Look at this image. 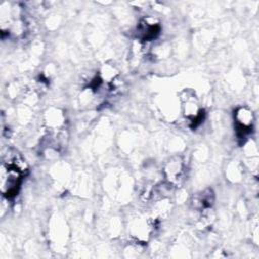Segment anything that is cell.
I'll return each mask as SVG.
<instances>
[{
  "label": "cell",
  "instance_id": "obj_2",
  "mask_svg": "<svg viewBox=\"0 0 259 259\" xmlns=\"http://www.w3.org/2000/svg\"><path fill=\"white\" fill-rule=\"evenodd\" d=\"M254 116L247 107H240L235 112V127L240 139L246 138L253 130Z\"/></svg>",
  "mask_w": 259,
  "mask_h": 259
},
{
  "label": "cell",
  "instance_id": "obj_1",
  "mask_svg": "<svg viewBox=\"0 0 259 259\" xmlns=\"http://www.w3.org/2000/svg\"><path fill=\"white\" fill-rule=\"evenodd\" d=\"M27 172V165L19 153L7 152L1 165V191L7 198L17 195L22 179Z\"/></svg>",
  "mask_w": 259,
  "mask_h": 259
},
{
  "label": "cell",
  "instance_id": "obj_4",
  "mask_svg": "<svg viewBox=\"0 0 259 259\" xmlns=\"http://www.w3.org/2000/svg\"><path fill=\"white\" fill-rule=\"evenodd\" d=\"M165 175L169 182L179 183L184 173V165L179 157H175L167 162L165 166Z\"/></svg>",
  "mask_w": 259,
  "mask_h": 259
},
{
  "label": "cell",
  "instance_id": "obj_3",
  "mask_svg": "<svg viewBox=\"0 0 259 259\" xmlns=\"http://www.w3.org/2000/svg\"><path fill=\"white\" fill-rule=\"evenodd\" d=\"M161 26L158 22H155V20H152L150 18L143 19L138 27V35L141 38L142 41H150L157 37V35L160 33Z\"/></svg>",
  "mask_w": 259,
  "mask_h": 259
},
{
  "label": "cell",
  "instance_id": "obj_5",
  "mask_svg": "<svg viewBox=\"0 0 259 259\" xmlns=\"http://www.w3.org/2000/svg\"><path fill=\"white\" fill-rule=\"evenodd\" d=\"M213 200H214V196H213V192L211 189H206V190L202 191L197 197L198 204L203 209L209 208L212 205Z\"/></svg>",
  "mask_w": 259,
  "mask_h": 259
}]
</instances>
